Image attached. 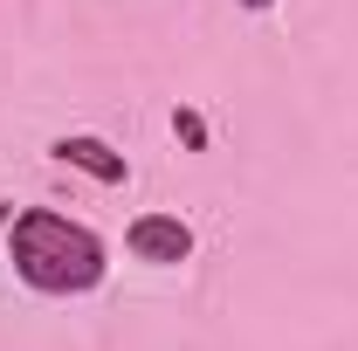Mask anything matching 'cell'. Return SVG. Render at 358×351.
Wrapping results in <instances>:
<instances>
[{
    "label": "cell",
    "instance_id": "3",
    "mask_svg": "<svg viewBox=\"0 0 358 351\" xmlns=\"http://www.w3.org/2000/svg\"><path fill=\"white\" fill-rule=\"evenodd\" d=\"M48 159H55V166H76V173L96 179V186H124V179H131V159H124L117 145L90 138V131H62L48 145Z\"/></svg>",
    "mask_w": 358,
    "mask_h": 351
},
{
    "label": "cell",
    "instance_id": "4",
    "mask_svg": "<svg viewBox=\"0 0 358 351\" xmlns=\"http://www.w3.org/2000/svg\"><path fill=\"white\" fill-rule=\"evenodd\" d=\"M173 138L186 145V152H207V117H200L193 103H179L173 110Z\"/></svg>",
    "mask_w": 358,
    "mask_h": 351
},
{
    "label": "cell",
    "instance_id": "1",
    "mask_svg": "<svg viewBox=\"0 0 358 351\" xmlns=\"http://www.w3.org/2000/svg\"><path fill=\"white\" fill-rule=\"evenodd\" d=\"M7 262L35 296H90L103 282L110 255H103L96 227L55 214V207H21L7 220Z\"/></svg>",
    "mask_w": 358,
    "mask_h": 351
},
{
    "label": "cell",
    "instance_id": "5",
    "mask_svg": "<svg viewBox=\"0 0 358 351\" xmlns=\"http://www.w3.org/2000/svg\"><path fill=\"white\" fill-rule=\"evenodd\" d=\"M241 7H248V14H268V7H275V0H241Z\"/></svg>",
    "mask_w": 358,
    "mask_h": 351
},
{
    "label": "cell",
    "instance_id": "2",
    "mask_svg": "<svg viewBox=\"0 0 358 351\" xmlns=\"http://www.w3.org/2000/svg\"><path fill=\"white\" fill-rule=\"evenodd\" d=\"M124 248L145 268H179V262H193V227L179 214H138L124 227Z\"/></svg>",
    "mask_w": 358,
    "mask_h": 351
}]
</instances>
